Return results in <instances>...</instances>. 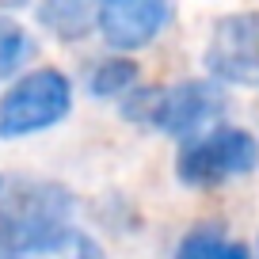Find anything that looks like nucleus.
Listing matches in <instances>:
<instances>
[{
  "label": "nucleus",
  "instance_id": "nucleus-1",
  "mask_svg": "<svg viewBox=\"0 0 259 259\" xmlns=\"http://www.w3.org/2000/svg\"><path fill=\"white\" fill-rule=\"evenodd\" d=\"M73 244V194L42 179L0 176V259H38Z\"/></svg>",
  "mask_w": 259,
  "mask_h": 259
},
{
  "label": "nucleus",
  "instance_id": "nucleus-2",
  "mask_svg": "<svg viewBox=\"0 0 259 259\" xmlns=\"http://www.w3.org/2000/svg\"><path fill=\"white\" fill-rule=\"evenodd\" d=\"M259 168V141L240 126H213L191 134L176 156V176L183 187L210 191L229 179H240Z\"/></svg>",
  "mask_w": 259,
  "mask_h": 259
},
{
  "label": "nucleus",
  "instance_id": "nucleus-3",
  "mask_svg": "<svg viewBox=\"0 0 259 259\" xmlns=\"http://www.w3.org/2000/svg\"><path fill=\"white\" fill-rule=\"evenodd\" d=\"M225 107L218 80H179L168 88H145L126 99V118H138L153 130L191 138Z\"/></svg>",
  "mask_w": 259,
  "mask_h": 259
},
{
  "label": "nucleus",
  "instance_id": "nucleus-4",
  "mask_svg": "<svg viewBox=\"0 0 259 259\" xmlns=\"http://www.w3.org/2000/svg\"><path fill=\"white\" fill-rule=\"evenodd\" d=\"M73 111V84L61 69H34L0 96V138H27Z\"/></svg>",
  "mask_w": 259,
  "mask_h": 259
},
{
  "label": "nucleus",
  "instance_id": "nucleus-5",
  "mask_svg": "<svg viewBox=\"0 0 259 259\" xmlns=\"http://www.w3.org/2000/svg\"><path fill=\"white\" fill-rule=\"evenodd\" d=\"M206 73L218 84L259 88V12H236L213 23L206 42Z\"/></svg>",
  "mask_w": 259,
  "mask_h": 259
},
{
  "label": "nucleus",
  "instance_id": "nucleus-6",
  "mask_svg": "<svg viewBox=\"0 0 259 259\" xmlns=\"http://www.w3.org/2000/svg\"><path fill=\"white\" fill-rule=\"evenodd\" d=\"M171 0H99V34L111 50H141L168 27Z\"/></svg>",
  "mask_w": 259,
  "mask_h": 259
},
{
  "label": "nucleus",
  "instance_id": "nucleus-7",
  "mask_svg": "<svg viewBox=\"0 0 259 259\" xmlns=\"http://www.w3.org/2000/svg\"><path fill=\"white\" fill-rule=\"evenodd\" d=\"M38 19L61 42H76L99 23V0H42Z\"/></svg>",
  "mask_w": 259,
  "mask_h": 259
},
{
  "label": "nucleus",
  "instance_id": "nucleus-8",
  "mask_svg": "<svg viewBox=\"0 0 259 259\" xmlns=\"http://www.w3.org/2000/svg\"><path fill=\"white\" fill-rule=\"evenodd\" d=\"M176 259H251V251L244 244L229 240L218 225H198L179 240Z\"/></svg>",
  "mask_w": 259,
  "mask_h": 259
},
{
  "label": "nucleus",
  "instance_id": "nucleus-9",
  "mask_svg": "<svg viewBox=\"0 0 259 259\" xmlns=\"http://www.w3.org/2000/svg\"><path fill=\"white\" fill-rule=\"evenodd\" d=\"M34 38L27 34V27L12 16H0V80H8L31 61Z\"/></svg>",
  "mask_w": 259,
  "mask_h": 259
},
{
  "label": "nucleus",
  "instance_id": "nucleus-10",
  "mask_svg": "<svg viewBox=\"0 0 259 259\" xmlns=\"http://www.w3.org/2000/svg\"><path fill=\"white\" fill-rule=\"evenodd\" d=\"M138 84V65L130 61V57H107L92 69V96H122Z\"/></svg>",
  "mask_w": 259,
  "mask_h": 259
},
{
  "label": "nucleus",
  "instance_id": "nucleus-11",
  "mask_svg": "<svg viewBox=\"0 0 259 259\" xmlns=\"http://www.w3.org/2000/svg\"><path fill=\"white\" fill-rule=\"evenodd\" d=\"M76 259H99V251L92 248V244H80V255H76Z\"/></svg>",
  "mask_w": 259,
  "mask_h": 259
}]
</instances>
